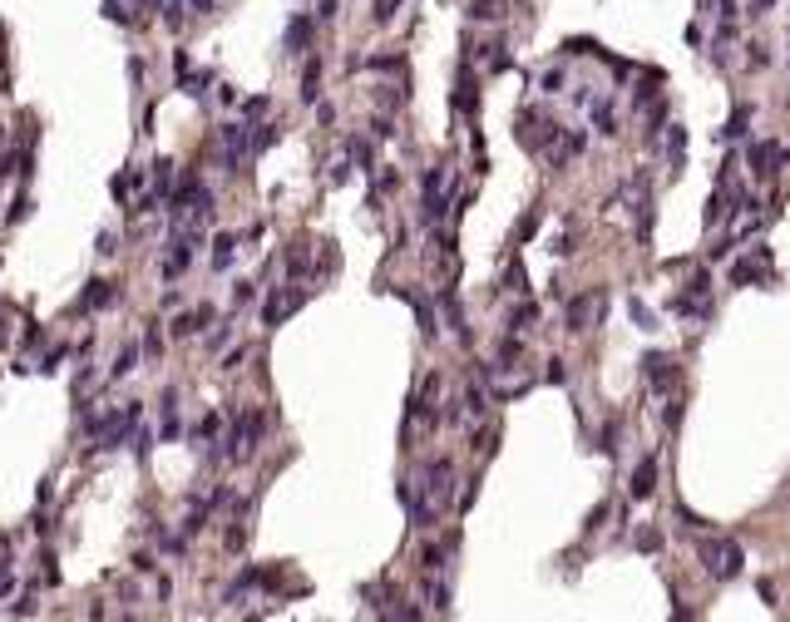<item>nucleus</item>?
I'll use <instances>...</instances> for the list:
<instances>
[{
    "label": "nucleus",
    "mask_w": 790,
    "mask_h": 622,
    "mask_svg": "<svg viewBox=\"0 0 790 622\" xmlns=\"http://www.w3.org/2000/svg\"><path fill=\"white\" fill-rule=\"evenodd\" d=\"M696 558H701L706 578H716V583H731V578H741V568H746V553H741L736 538H701V543H696Z\"/></svg>",
    "instance_id": "obj_1"
},
{
    "label": "nucleus",
    "mask_w": 790,
    "mask_h": 622,
    "mask_svg": "<svg viewBox=\"0 0 790 622\" xmlns=\"http://www.w3.org/2000/svg\"><path fill=\"white\" fill-rule=\"evenodd\" d=\"M553 138H558V124H553L548 114H524V119H519V143H524V148L548 153Z\"/></svg>",
    "instance_id": "obj_2"
},
{
    "label": "nucleus",
    "mask_w": 790,
    "mask_h": 622,
    "mask_svg": "<svg viewBox=\"0 0 790 622\" xmlns=\"http://www.w3.org/2000/svg\"><path fill=\"white\" fill-rule=\"evenodd\" d=\"M597 316H602V297H597V292L573 297V302H568V311H563V321H568V331H573V336L592 331V326H597Z\"/></svg>",
    "instance_id": "obj_3"
},
{
    "label": "nucleus",
    "mask_w": 790,
    "mask_h": 622,
    "mask_svg": "<svg viewBox=\"0 0 790 622\" xmlns=\"http://www.w3.org/2000/svg\"><path fill=\"white\" fill-rule=\"evenodd\" d=\"M746 158H751V173H756V178H771V173L786 163V143H776V138H756Z\"/></svg>",
    "instance_id": "obj_4"
},
{
    "label": "nucleus",
    "mask_w": 790,
    "mask_h": 622,
    "mask_svg": "<svg viewBox=\"0 0 790 622\" xmlns=\"http://www.w3.org/2000/svg\"><path fill=\"white\" fill-rule=\"evenodd\" d=\"M642 381H647L652 391H672V386H677V361L662 356V351H647V356H642Z\"/></svg>",
    "instance_id": "obj_5"
},
{
    "label": "nucleus",
    "mask_w": 790,
    "mask_h": 622,
    "mask_svg": "<svg viewBox=\"0 0 790 622\" xmlns=\"http://www.w3.org/2000/svg\"><path fill=\"white\" fill-rule=\"evenodd\" d=\"M222 148H227V168L237 173L242 153L252 148V124H247V119H237V124H222Z\"/></svg>",
    "instance_id": "obj_6"
},
{
    "label": "nucleus",
    "mask_w": 790,
    "mask_h": 622,
    "mask_svg": "<svg viewBox=\"0 0 790 622\" xmlns=\"http://www.w3.org/2000/svg\"><path fill=\"white\" fill-rule=\"evenodd\" d=\"M306 302V292L301 287H292V292H277V297H267V307H262V326H282L287 316H292L296 307Z\"/></svg>",
    "instance_id": "obj_7"
},
{
    "label": "nucleus",
    "mask_w": 790,
    "mask_h": 622,
    "mask_svg": "<svg viewBox=\"0 0 790 622\" xmlns=\"http://www.w3.org/2000/svg\"><path fill=\"white\" fill-rule=\"evenodd\" d=\"M766 267H771V247H756L751 257H741V262L731 267V287H751Z\"/></svg>",
    "instance_id": "obj_8"
},
{
    "label": "nucleus",
    "mask_w": 790,
    "mask_h": 622,
    "mask_svg": "<svg viewBox=\"0 0 790 622\" xmlns=\"http://www.w3.org/2000/svg\"><path fill=\"white\" fill-rule=\"evenodd\" d=\"M202 242V232H193V237H178L173 247H168V257H163V277H178L188 262H193V247Z\"/></svg>",
    "instance_id": "obj_9"
},
{
    "label": "nucleus",
    "mask_w": 790,
    "mask_h": 622,
    "mask_svg": "<svg viewBox=\"0 0 790 622\" xmlns=\"http://www.w3.org/2000/svg\"><path fill=\"white\" fill-rule=\"evenodd\" d=\"M311 30H316V20H311V15H296L292 25H287V35H282V50H287V55H306Z\"/></svg>",
    "instance_id": "obj_10"
},
{
    "label": "nucleus",
    "mask_w": 790,
    "mask_h": 622,
    "mask_svg": "<svg viewBox=\"0 0 790 622\" xmlns=\"http://www.w3.org/2000/svg\"><path fill=\"white\" fill-rule=\"evenodd\" d=\"M435 400H440V376H425V386H420L410 415H415V420H435Z\"/></svg>",
    "instance_id": "obj_11"
},
{
    "label": "nucleus",
    "mask_w": 790,
    "mask_h": 622,
    "mask_svg": "<svg viewBox=\"0 0 790 622\" xmlns=\"http://www.w3.org/2000/svg\"><path fill=\"white\" fill-rule=\"evenodd\" d=\"M588 109H592V129L602 138H617V109H612V99H588Z\"/></svg>",
    "instance_id": "obj_12"
},
{
    "label": "nucleus",
    "mask_w": 790,
    "mask_h": 622,
    "mask_svg": "<svg viewBox=\"0 0 790 622\" xmlns=\"http://www.w3.org/2000/svg\"><path fill=\"white\" fill-rule=\"evenodd\" d=\"M672 311H677V316H691V321H706V316H711V297L677 292V297H672Z\"/></svg>",
    "instance_id": "obj_13"
},
{
    "label": "nucleus",
    "mask_w": 790,
    "mask_h": 622,
    "mask_svg": "<svg viewBox=\"0 0 790 622\" xmlns=\"http://www.w3.org/2000/svg\"><path fill=\"white\" fill-rule=\"evenodd\" d=\"M652 489H657V459L647 454V459H642V464L632 469V499H647Z\"/></svg>",
    "instance_id": "obj_14"
},
{
    "label": "nucleus",
    "mask_w": 790,
    "mask_h": 622,
    "mask_svg": "<svg viewBox=\"0 0 790 622\" xmlns=\"http://www.w3.org/2000/svg\"><path fill=\"white\" fill-rule=\"evenodd\" d=\"M212 326V307H198V311H183L178 321H173V336H198V331H207Z\"/></svg>",
    "instance_id": "obj_15"
},
{
    "label": "nucleus",
    "mask_w": 790,
    "mask_h": 622,
    "mask_svg": "<svg viewBox=\"0 0 790 622\" xmlns=\"http://www.w3.org/2000/svg\"><path fill=\"white\" fill-rule=\"evenodd\" d=\"M440 307H445V321L455 326V336L470 346V326H465V311H460V302H455V292H440Z\"/></svg>",
    "instance_id": "obj_16"
},
{
    "label": "nucleus",
    "mask_w": 790,
    "mask_h": 622,
    "mask_svg": "<svg viewBox=\"0 0 790 622\" xmlns=\"http://www.w3.org/2000/svg\"><path fill=\"white\" fill-rule=\"evenodd\" d=\"M662 138H667V158H672V168H682V158H687V129L667 124V129H662Z\"/></svg>",
    "instance_id": "obj_17"
},
{
    "label": "nucleus",
    "mask_w": 790,
    "mask_h": 622,
    "mask_svg": "<svg viewBox=\"0 0 790 622\" xmlns=\"http://www.w3.org/2000/svg\"><path fill=\"white\" fill-rule=\"evenodd\" d=\"M450 548H455V538H450V543H430V548L420 553V568H425V573H445V558H450Z\"/></svg>",
    "instance_id": "obj_18"
},
{
    "label": "nucleus",
    "mask_w": 790,
    "mask_h": 622,
    "mask_svg": "<svg viewBox=\"0 0 790 622\" xmlns=\"http://www.w3.org/2000/svg\"><path fill=\"white\" fill-rule=\"evenodd\" d=\"M109 302H114V287H109V282H90V292L80 297L85 311H99V307H109Z\"/></svg>",
    "instance_id": "obj_19"
},
{
    "label": "nucleus",
    "mask_w": 790,
    "mask_h": 622,
    "mask_svg": "<svg viewBox=\"0 0 790 622\" xmlns=\"http://www.w3.org/2000/svg\"><path fill=\"white\" fill-rule=\"evenodd\" d=\"M627 316L637 321V331H657V311H647L642 297H627Z\"/></svg>",
    "instance_id": "obj_20"
},
{
    "label": "nucleus",
    "mask_w": 790,
    "mask_h": 622,
    "mask_svg": "<svg viewBox=\"0 0 790 622\" xmlns=\"http://www.w3.org/2000/svg\"><path fill=\"white\" fill-rule=\"evenodd\" d=\"M534 326H539V307H534V302L509 311V331H534Z\"/></svg>",
    "instance_id": "obj_21"
},
{
    "label": "nucleus",
    "mask_w": 790,
    "mask_h": 622,
    "mask_svg": "<svg viewBox=\"0 0 790 622\" xmlns=\"http://www.w3.org/2000/svg\"><path fill=\"white\" fill-rule=\"evenodd\" d=\"M232 247H237V237H232V232H217V242H212V267H217V272L232 267Z\"/></svg>",
    "instance_id": "obj_22"
},
{
    "label": "nucleus",
    "mask_w": 790,
    "mask_h": 622,
    "mask_svg": "<svg viewBox=\"0 0 790 622\" xmlns=\"http://www.w3.org/2000/svg\"><path fill=\"white\" fill-rule=\"evenodd\" d=\"M425 598H430V608H435V613H450V588L440 583V573H430V583H425Z\"/></svg>",
    "instance_id": "obj_23"
},
{
    "label": "nucleus",
    "mask_w": 790,
    "mask_h": 622,
    "mask_svg": "<svg viewBox=\"0 0 790 622\" xmlns=\"http://www.w3.org/2000/svg\"><path fill=\"white\" fill-rule=\"evenodd\" d=\"M316 94H321V60H311V65H306V75H301V99L316 104Z\"/></svg>",
    "instance_id": "obj_24"
},
{
    "label": "nucleus",
    "mask_w": 790,
    "mask_h": 622,
    "mask_svg": "<svg viewBox=\"0 0 790 622\" xmlns=\"http://www.w3.org/2000/svg\"><path fill=\"white\" fill-rule=\"evenodd\" d=\"M746 124H751V109H746V104H741V109H736V114H731V124H726V129H721V138H726V143H736V138H746Z\"/></svg>",
    "instance_id": "obj_25"
},
{
    "label": "nucleus",
    "mask_w": 790,
    "mask_h": 622,
    "mask_svg": "<svg viewBox=\"0 0 790 622\" xmlns=\"http://www.w3.org/2000/svg\"><path fill=\"white\" fill-rule=\"evenodd\" d=\"M475 104H480V94H475L470 75H460V89H455V109H460V114H475Z\"/></svg>",
    "instance_id": "obj_26"
},
{
    "label": "nucleus",
    "mask_w": 790,
    "mask_h": 622,
    "mask_svg": "<svg viewBox=\"0 0 790 622\" xmlns=\"http://www.w3.org/2000/svg\"><path fill=\"white\" fill-rule=\"evenodd\" d=\"M632 543H637V553H662V533L657 528H637Z\"/></svg>",
    "instance_id": "obj_27"
},
{
    "label": "nucleus",
    "mask_w": 790,
    "mask_h": 622,
    "mask_svg": "<svg viewBox=\"0 0 790 622\" xmlns=\"http://www.w3.org/2000/svg\"><path fill=\"white\" fill-rule=\"evenodd\" d=\"M134 361H139V346H124V351H119V361H114V371H109V376H114V381H124V376H129V371H134Z\"/></svg>",
    "instance_id": "obj_28"
},
{
    "label": "nucleus",
    "mask_w": 790,
    "mask_h": 622,
    "mask_svg": "<svg viewBox=\"0 0 790 622\" xmlns=\"http://www.w3.org/2000/svg\"><path fill=\"white\" fill-rule=\"evenodd\" d=\"M410 307H415V316H420V331H425V341H435V331H440V326H435V316H430V307H425L420 297H410Z\"/></svg>",
    "instance_id": "obj_29"
},
{
    "label": "nucleus",
    "mask_w": 790,
    "mask_h": 622,
    "mask_svg": "<svg viewBox=\"0 0 790 622\" xmlns=\"http://www.w3.org/2000/svg\"><path fill=\"white\" fill-rule=\"evenodd\" d=\"M465 405H470V415H475V420L489 410V395H485V386H470V391H465Z\"/></svg>",
    "instance_id": "obj_30"
},
{
    "label": "nucleus",
    "mask_w": 790,
    "mask_h": 622,
    "mask_svg": "<svg viewBox=\"0 0 790 622\" xmlns=\"http://www.w3.org/2000/svg\"><path fill=\"white\" fill-rule=\"evenodd\" d=\"M470 15H475V20H499L504 10H499V0H475V5H470Z\"/></svg>",
    "instance_id": "obj_31"
},
{
    "label": "nucleus",
    "mask_w": 790,
    "mask_h": 622,
    "mask_svg": "<svg viewBox=\"0 0 790 622\" xmlns=\"http://www.w3.org/2000/svg\"><path fill=\"white\" fill-rule=\"evenodd\" d=\"M617 435H622V425L607 420V430H602V454H617Z\"/></svg>",
    "instance_id": "obj_32"
},
{
    "label": "nucleus",
    "mask_w": 790,
    "mask_h": 622,
    "mask_svg": "<svg viewBox=\"0 0 790 622\" xmlns=\"http://www.w3.org/2000/svg\"><path fill=\"white\" fill-rule=\"evenodd\" d=\"M539 89H543V94H558V89H563V70H548V75L539 80Z\"/></svg>",
    "instance_id": "obj_33"
},
{
    "label": "nucleus",
    "mask_w": 790,
    "mask_h": 622,
    "mask_svg": "<svg viewBox=\"0 0 790 622\" xmlns=\"http://www.w3.org/2000/svg\"><path fill=\"white\" fill-rule=\"evenodd\" d=\"M351 158H356L361 168H371V143H366V138H351Z\"/></svg>",
    "instance_id": "obj_34"
},
{
    "label": "nucleus",
    "mask_w": 790,
    "mask_h": 622,
    "mask_svg": "<svg viewBox=\"0 0 790 622\" xmlns=\"http://www.w3.org/2000/svg\"><path fill=\"white\" fill-rule=\"evenodd\" d=\"M163 351V336H158V321L148 326V336H144V356H158Z\"/></svg>",
    "instance_id": "obj_35"
},
{
    "label": "nucleus",
    "mask_w": 790,
    "mask_h": 622,
    "mask_svg": "<svg viewBox=\"0 0 790 622\" xmlns=\"http://www.w3.org/2000/svg\"><path fill=\"white\" fill-rule=\"evenodd\" d=\"M662 420H667V425L677 430V425H682V400H667V410H662Z\"/></svg>",
    "instance_id": "obj_36"
},
{
    "label": "nucleus",
    "mask_w": 790,
    "mask_h": 622,
    "mask_svg": "<svg viewBox=\"0 0 790 622\" xmlns=\"http://www.w3.org/2000/svg\"><path fill=\"white\" fill-rule=\"evenodd\" d=\"M242 302H252V282H237V287H232V307H242Z\"/></svg>",
    "instance_id": "obj_37"
},
{
    "label": "nucleus",
    "mask_w": 790,
    "mask_h": 622,
    "mask_svg": "<svg viewBox=\"0 0 790 622\" xmlns=\"http://www.w3.org/2000/svg\"><path fill=\"white\" fill-rule=\"evenodd\" d=\"M336 10H341L336 0H321V5H316V20H321V25H326V20H336Z\"/></svg>",
    "instance_id": "obj_38"
},
{
    "label": "nucleus",
    "mask_w": 790,
    "mask_h": 622,
    "mask_svg": "<svg viewBox=\"0 0 790 622\" xmlns=\"http://www.w3.org/2000/svg\"><path fill=\"white\" fill-rule=\"evenodd\" d=\"M509 287H514V292H529V287H524V267H519V262L509 267Z\"/></svg>",
    "instance_id": "obj_39"
},
{
    "label": "nucleus",
    "mask_w": 790,
    "mask_h": 622,
    "mask_svg": "<svg viewBox=\"0 0 790 622\" xmlns=\"http://www.w3.org/2000/svg\"><path fill=\"white\" fill-rule=\"evenodd\" d=\"M395 183H400V173H391V168H386V173H381V178H376V188H381V193H391Z\"/></svg>",
    "instance_id": "obj_40"
},
{
    "label": "nucleus",
    "mask_w": 790,
    "mask_h": 622,
    "mask_svg": "<svg viewBox=\"0 0 790 622\" xmlns=\"http://www.w3.org/2000/svg\"><path fill=\"white\" fill-rule=\"evenodd\" d=\"M563 376H568V371H563V361H548V381H553V386H563Z\"/></svg>",
    "instance_id": "obj_41"
},
{
    "label": "nucleus",
    "mask_w": 790,
    "mask_h": 622,
    "mask_svg": "<svg viewBox=\"0 0 790 622\" xmlns=\"http://www.w3.org/2000/svg\"><path fill=\"white\" fill-rule=\"evenodd\" d=\"M247 543V528H227V548H242Z\"/></svg>",
    "instance_id": "obj_42"
},
{
    "label": "nucleus",
    "mask_w": 790,
    "mask_h": 622,
    "mask_svg": "<svg viewBox=\"0 0 790 622\" xmlns=\"http://www.w3.org/2000/svg\"><path fill=\"white\" fill-rule=\"evenodd\" d=\"M371 133H376V138H391V133H395L391 119H376V124H371Z\"/></svg>",
    "instance_id": "obj_43"
},
{
    "label": "nucleus",
    "mask_w": 790,
    "mask_h": 622,
    "mask_svg": "<svg viewBox=\"0 0 790 622\" xmlns=\"http://www.w3.org/2000/svg\"><path fill=\"white\" fill-rule=\"evenodd\" d=\"M262 109H267V99H262V94H257V99H247V104H242V114H247V119H252V114H262Z\"/></svg>",
    "instance_id": "obj_44"
},
{
    "label": "nucleus",
    "mask_w": 790,
    "mask_h": 622,
    "mask_svg": "<svg viewBox=\"0 0 790 622\" xmlns=\"http://www.w3.org/2000/svg\"><path fill=\"white\" fill-rule=\"evenodd\" d=\"M212 5H217V0H193V10H198V15H207Z\"/></svg>",
    "instance_id": "obj_45"
},
{
    "label": "nucleus",
    "mask_w": 790,
    "mask_h": 622,
    "mask_svg": "<svg viewBox=\"0 0 790 622\" xmlns=\"http://www.w3.org/2000/svg\"><path fill=\"white\" fill-rule=\"evenodd\" d=\"M766 5H771V0H756V15H761V10H766Z\"/></svg>",
    "instance_id": "obj_46"
}]
</instances>
